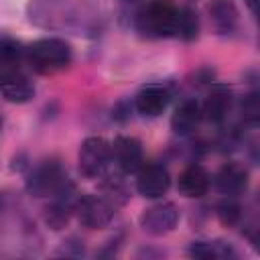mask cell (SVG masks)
I'll use <instances>...</instances> for the list:
<instances>
[{"instance_id": "1", "label": "cell", "mask_w": 260, "mask_h": 260, "mask_svg": "<svg viewBox=\"0 0 260 260\" xmlns=\"http://www.w3.org/2000/svg\"><path fill=\"white\" fill-rule=\"evenodd\" d=\"M24 55H26L30 69L39 75H55V73L67 69L73 59L69 43L55 39V37L39 39V41L30 43L24 49Z\"/></svg>"}, {"instance_id": "2", "label": "cell", "mask_w": 260, "mask_h": 260, "mask_svg": "<svg viewBox=\"0 0 260 260\" xmlns=\"http://www.w3.org/2000/svg\"><path fill=\"white\" fill-rule=\"evenodd\" d=\"M179 8L171 0H152L138 16V24L142 32L152 37H175Z\"/></svg>"}, {"instance_id": "3", "label": "cell", "mask_w": 260, "mask_h": 260, "mask_svg": "<svg viewBox=\"0 0 260 260\" xmlns=\"http://www.w3.org/2000/svg\"><path fill=\"white\" fill-rule=\"evenodd\" d=\"M110 160H112V144L106 138L89 136V138H85L81 142L79 154H77V162H79V171L87 179L102 177L106 173Z\"/></svg>"}, {"instance_id": "4", "label": "cell", "mask_w": 260, "mask_h": 260, "mask_svg": "<svg viewBox=\"0 0 260 260\" xmlns=\"http://www.w3.org/2000/svg\"><path fill=\"white\" fill-rule=\"evenodd\" d=\"M116 209H118V205L102 193V195H83V197H79L75 201L73 211L77 213L81 225H85L89 230H102L114 219Z\"/></svg>"}, {"instance_id": "5", "label": "cell", "mask_w": 260, "mask_h": 260, "mask_svg": "<svg viewBox=\"0 0 260 260\" xmlns=\"http://www.w3.org/2000/svg\"><path fill=\"white\" fill-rule=\"evenodd\" d=\"M67 185H69L67 175L57 160H43V165H39L35 169V173L30 175V179L26 183L28 191L37 197L59 195L61 191H65Z\"/></svg>"}, {"instance_id": "6", "label": "cell", "mask_w": 260, "mask_h": 260, "mask_svg": "<svg viewBox=\"0 0 260 260\" xmlns=\"http://www.w3.org/2000/svg\"><path fill=\"white\" fill-rule=\"evenodd\" d=\"M140 228L150 236H162L175 230L179 221V209L175 203H156L140 213Z\"/></svg>"}, {"instance_id": "7", "label": "cell", "mask_w": 260, "mask_h": 260, "mask_svg": "<svg viewBox=\"0 0 260 260\" xmlns=\"http://www.w3.org/2000/svg\"><path fill=\"white\" fill-rule=\"evenodd\" d=\"M112 158L122 173H126V175L138 173V169L142 167V160H144L140 140L134 136H118L112 142Z\"/></svg>"}, {"instance_id": "8", "label": "cell", "mask_w": 260, "mask_h": 260, "mask_svg": "<svg viewBox=\"0 0 260 260\" xmlns=\"http://www.w3.org/2000/svg\"><path fill=\"white\" fill-rule=\"evenodd\" d=\"M171 187V175L162 165H146L138 169L136 191L142 197L156 199L162 197Z\"/></svg>"}, {"instance_id": "9", "label": "cell", "mask_w": 260, "mask_h": 260, "mask_svg": "<svg viewBox=\"0 0 260 260\" xmlns=\"http://www.w3.org/2000/svg\"><path fill=\"white\" fill-rule=\"evenodd\" d=\"M169 102H171V91L162 83H148L134 98V106H136L138 114H142L146 118L160 116L167 110Z\"/></svg>"}, {"instance_id": "10", "label": "cell", "mask_w": 260, "mask_h": 260, "mask_svg": "<svg viewBox=\"0 0 260 260\" xmlns=\"http://www.w3.org/2000/svg\"><path fill=\"white\" fill-rule=\"evenodd\" d=\"M177 189L185 197H203L209 189V173L201 165H189L181 171L177 179Z\"/></svg>"}, {"instance_id": "11", "label": "cell", "mask_w": 260, "mask_h": 260, "mask_svg": "<svg viewBox=\"0 0 260 260\" xmlns=\"http://www.w3.org/2000/svg\"><path fill=\"white\" fill-rule=\"evenodd\" d=\"M230 108H232V89L228 85L215 83L201 106V116L209 122H221L228 116Z\"/></svg>"}, {"instance_id": "12", "label": "cell", "mask_w": 260, "mask_h": 260, "mask_svg": "<svg viewBox=\"0 0 260 260\" xmlns=\"http://www.w3.org/2000/svg\"><path fill=\"white\" fill-rule=\"evenodd\" d=\"M201 118V106L195 100H185L181 106H177L175 114L171 116V128L175 134L187 136L199 126Z\"/></svg>"}, {"instance_id": "13", "label": "cell", "mask_w": 260, "mask_h": 260, "mask_svg": "<svg viewBox=\"0 0 260 260\" xmlns=\"http://www.w3.org/2000/svg\"><path fill=\"white\" fill-rule=\"evenodd\" d=\"M0 93L6 102L12 104H26L35 98V85L16 73H8L0 77Z\"/></svg>"}, {"instance_id": "14", "label": "cell", "mask_w": 260, "mask_h": 260, "mask_svg": "<svg viewBox=\"0 0 260 260\" xmlns=\"http://www.w3.org/2000/svg\"><path fill=\"white\" fill-rule=\"evenodd\" d=\"M217 189L223 193V195H238L246 189L248 185V173L244 167L232 162V165H225L221 167V171L217 173Z\"/></svg>"}, {"instance_id": "15", "label": "cell", "mask_w": 260, "mask_h": 260, "mask_svg": "<svg viewBox=\"0 0 260 260\" xmlns=\"http://www.w3.org/2000/svg\"><path fill=\"white\" fill-rule=\"evenodd\" d=\"M189 254L193 258H203V260H225V258H234L236 250L232 248V244H225L221 240H213V242H193L189 246Z\"/></svg>"}, {"instance_id": "16", "label": "cell", "mask_w": 260, "mask_h": 260, "mask_svg": "<svg viewBox=\"0 0 260 260\" xmlns=\"http://www.w3.org/2000/svg\"><path fill=\"white\" fill-rule=\"evenodd\" d=\"M209 18L217 32H230L236 26L238 10L230 0H213L209 4Z\"/></svg>"}, {"instance_id": "17", "label": "cell", "mask_w": 260, "mask_h": 260, "mask_svg": "<svg viewBox=\"0 0 260 260\" xmlns=\"http://www.w3.org/2000/svg\"><path fill=\"white\" fill-rule=\"evenodd\" d=\"M77 201V199H75ZM75 201H71L69 197L63 199L61 193H59V199L47 207V213H45V221L53 228V230H61L67 221H69V215L71 211L75 209Z\"/></svg>"}, {"instance_id": "18", "label": "cell", "mask_w": 260, "mask_h": 260, "mask_svg": "<svg viewBox=\"0 0 260 260\" xmlns=\"http://www.w3.org/2000/svg\"><path fill=\"white\" fill-rule=\"evenodd\" d=\"M199 35V18L191 8H179L177 12V24H175V37L183 41H193Z\"/></svg>"}, {"instance_id": "19", "label": "cell", "mask_w": 260, "mask_h": 260, "mask_svg": "<svg viewBox=\"0 0 260 260\" xmlns=\"http://www.w3.org/2000/svg\"><path fill=\"white\" fill-rule=\"evenodd\" d=\"M24 55V49L18 41L10 39V37H4L0 39V63L2 65H14L20 61V57Z\"/></svg>"}, {"instance_id": "20", "label": "cell", "mask_w": 260, "mask_h": 260, "mask_svg": "<svg viewBox=\"0 0 260 260\" xmlns=\"http://www.w3.org/2000/svg\"><path fill=\"white\" fill-rule=\"evenodd\" d=\"M217 217L221 219V223L234 225V223L240 219V207H238V203H234L232 199L219 203V207H217Z\"/></svg>"}, {"instance_id": "21", "label": "cell", "mask_w": 260, "mask_h": 260, "mask_svg": "<svg viewBox=\"0 0 260 260\" xmlns=\"http://www.w3.org/2000/svg\"><path fill=\"white\" fill-rule=\"evenodd\" d=\"M258 114H260V106H258V98L256 93L248 95L242 104V116H244V122L248 124H256L258 122Z\"/></svg>"}, {"instance_id": "22", "label": "cell", "mask_w": 260, "mask_h": 260, "mask_svg": "<svg viewBox=\"0 0 260 260\" xmlns=\"http://www.w3.org/2000/svg\"><path fill=\"white\" fill-rule=\"evenodd\" d=\"M248 2H250V6H252V8H254V2H256V0H248Z\"/></svg>"}, {"instance_id": "23", "label": "cell", "mask_w": 260, "mask_h": 260, "mask_svg": "<svg viewBox=\"0 0 260 260\" xmlns=\"http://www.w3.org/2000/svg\"><path fill=\"white\" fill-rule=\"evenodd\" d=\"M0 126H2V120H0Z\"/></svg>"}]
</instances>
